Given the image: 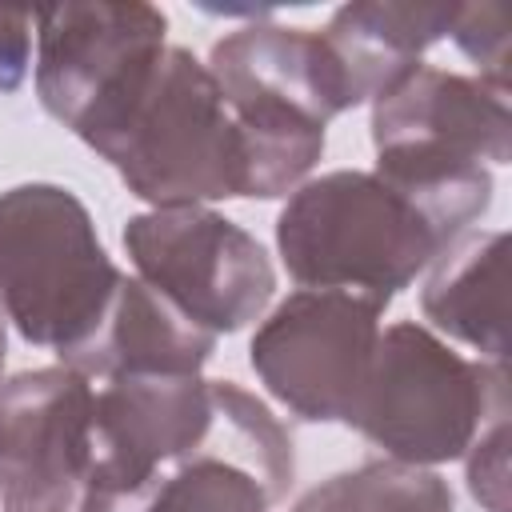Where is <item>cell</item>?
I'll return each instance as SVG.
<instances>
[{"label": "cell", "mask_w": 512, "mask_h": 512, "mask_svg": "<svg viewBox=\"0 0 512 512\" xmlns=\"http://www.w3.org/2000/svg\"><path fill=\"white\" fill-rule=\"evenodd\" d=\"M372 100L376 176L456 240L492 200L484 160L504 164L512 156L508 92L476 76L412 64Z\"/></svg>", "instance_id": "6da1fadb"}, {"label": "cell", "mask_w": 512, "mask_h": 512, "mask_svg": "<svg viewBox=\"0 0 512 512\" xmlns=\"http://www.w3.org/2000/svg\"><path fill=\"white\" fill-rule=\"evenodd\" d=\"M208 72L244 136L248 196H280L324 152V124L352 108L348 80L308 28L248 24L216 40Z\"/></svg>", "instance_id": "7a4b0ae2"}, {"label": "cell", "mask_w": 512, "mask_h": 512, "mask_svg": "<svg viewBox=\"0 0 512 512\" xmlns=\"http://www.w3.org/2000/svg\"><path fill=\"white\" fill-rule=\"evenodd\" d=\"M276 244L296 284L388 308L452 236L376 172H328L284 204Z\"/></svg>", "instance_id": "3957f363"}, {"label": "cell", "mask_w": 512, "mask_h": 512, "mask_svg": "<svg viewBox=\"0 0 512 512\" xmlns=\"http://www.w3.org/2000/svg\"><path fill=\"white\" fill-rule=\"evenodd\" d=\"M120 284L88 208L60 184L0 192V312L60 360L100 324Z\"/></svg>", "instance_id": "277c9868"}, {"label": "cell", "mask_w": 512, "mask_h": 512, "mask_svg": "<svg viewBox=\"0 0 512 512\" xmlns=\"http://www.w3.org/2000/svg\"><path fill=\"white\" fill-rule=\"evenodd\" d=\"M128 192L156 208L248 196L244 136L212 80L184 48H164L144 96L100 148Z\"/></svg>", "instance_id": "5b68a950"}, {"label": "cell", "mask_w": 512, "mask_h": 512, "mask_svg": "<svg viewBox=\"0 0 512 512\" xmlns=\"http://www.w3.org/2000/svg\"><path fill=\"white\" fill-rule=\"evenodd\" d=\"M508 408L504 364L464 360L420 324H392L372 352L348 416L376 448L404 464H440L468 452L492 412Z\"/></svg>", "instance_id": "8992f818"}, {"label": "cell", "mask_w": 512, "mask_h": 512, "mask_svg": "<svg viewBox=\"0 0 512 512\" xmlns=\"http://www.w3.org/2000/svg\"><path fill=\"white\" fill-rule=\"evenodd\" d=\"M40 104L88 148H104L144 96L164 56V12L152 4L36 8Z\"/></svg>", "instance_id": "52a82bcc"}, {"label": "cell", "mask_w": 512, "mask_h": 512, "mask_svg": "<svg viewBox=\"0 0 512 512\" xmlns=\"http://www.w3.org/2000/svg\"><path fill=\"white\" fill-rule=\"evenodd\" d=\"M292 468L280 420L244 388L212 380L208 432L124 492H84L80 512H268Z\"/></svg>", "instance_id": "ba28073f"}, {"label": "cell", "mask_w": 512, "mask_h": 512, "mask_svg": "<svg viewBox=\"0 0 512 512\" xmlns=\"http://www.w3.org/2000/svg\"><path fill=\"white\" fill-rule=\"evenodd\" d=\"M124 248L140 280L212 336L256 320L276 292L268 252L240 224L200 204L132 216Z\"/></svg>", "instance_id": "9c48e42d"}, {"label": "cell", "mask_w": 512, "mask_h": 512, "mask_svg": "<svg viewBox=\"0 0 512 512\" xmlns=\"http://www.w3.org/2000/svg\"><path fill=\"white\" fill-rule=\"evenodd\" d=\"M380 312L352 292L300 288L252 336V368L300 420L348 424L372 368Z\"/></svg>", "instance_id": "30bf717a"}, {"label": "cell", "mask_w": 512, "mask_h": 512, "mask_svg": "<svg viewBox=\"0 0 512 512\" xmlns=\"http://www.w3.org/2000/svg\"><path fill=\"white\" fill-rule=\"evenodd\" d=\"M92 384L76 368H36L0 384L4 512H68L92 464Z\"/></svg>", "instance_id": "8fae6325"}, {"label": "cell", "mask_w": 512, "mask_h": 512, "mask_svg": "<svg viewBox=\"0 0 512 512\" xmlns=\"http://www.w3.org/2000/svg\"><path fill=\"white\" fill-rule=\"evenodd\" d=\"M212 380L200 376H124L92 396V464L84 492H124L160 460L208 432Z\"/></svg>", "instance_id": "7c38bea8"}, {"label": "cell", "mask_w": 512, "mask_h": 512, "mask_svg": "<svg viewBox=\"0 0 512 512\" xmlns=\"http://www.w3.org/2000/svg\"><path fill=\"white\" fill-rule=\"evenodd\" d=\"M212 348L216 336L192 324L172 300L140 276H120L100 324L64 364L100 384L124 376H196Z\"/></svg>", "instance_id": "4fadbf2b"}, {"label": "cell", "mask_w": 512, "mask_h": 512, "mask_svg": "<svg viewBox=\"0 0 512 512\" xmlns=\"http://www.w3.org/2000/svg\"><path fill=\"white\" fill-rule=\"evenodd\" d=\"M424 316L448 336L504 364L508 352V236L460 232L420 292Z\"/></svg>", "instance_id": "5bb4252c"}, {"label": "cell", "mask_w": 512, "mask_h": 512, "mask_svg": "<svg viewBox=\"0 0 512 512\" xmlns=\"http://www.w3.org/2000/svg\"><path fill=\"white\" fill-rule=\"evenodd\" d=\"M460 4H348L320 32L332 48L352 100H368L400 72L420 64V52L448 36Z\"/></svg>", "instance_id": "9a60e30c"}, {"label": "cell", "mask_w": 512, "mask_h": 512, "mask_svg": "<svg viewBox=\"0 0 512 512\" xmlns=\"http://www.w3.org/2000/svg\"><path fill=\"white\" fill-rule=\"evenodd\" d=\"M292 512H452V488L404 460H372L316 484Z\"/></svg>", "instance_id": "2e32d148"}, {"label": "cell", "mask_w": 512, "mask_h": 512, "mask_svg": "<svg viewBox=\"0 0 512 512\" xmlns=\"http://www.w3.org/2000/svg\"><path fill=\"white\" fill-rule=\"evenodd\" d=\"M448 36L480 68L476 80H484L496 92H508V64H512V8L508 4H460Z\"/></svg>", "instance_id": "e0dca14e"}, {"label": "cell", "mask_w": 512, "mask_h": 512, "mask_svg": "<svg viewBox=\"0 0 512 512\" xmlns=\"http://www.w3.org/2000/svg\"><path fill=\"white\" fill-rule=\"evenodd\" d=\"M468 488L488 512H508V408L492 412L468 444Z\"/></svg>", "instance_id": "ac0fdd59"}, {"label": "cell", "mask_w": 512, "mask_h": 512, "mask_svg": "<svg viewBox=\"0 0 512 512\" xmlns=\"http://www.w3.org/2000/svg\"><path fill=\"white\" fill-rule=\"evenodd\" d=\"M36 8H0V92H16L28 76Z\"/></svg>", "instance_id": "d6986e66"}, {"label": "cell", "mask_w": 512, "mask_h": 512, "mask_svg": "<svg viewBox=\"0 0 512 512\" xmlns=\"http://www.w3.org/2000/svg\"><path fill=\"white\" fill-rule=\"evenodd\" d=\"M0 368H4V312H0Z\"/></svg>", "instance_id": "ffe728a7"}]
</instances>
